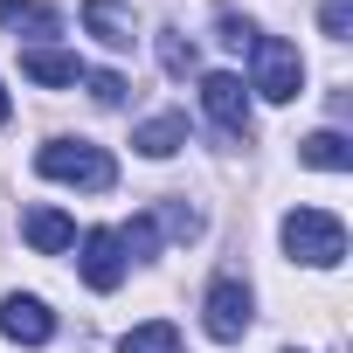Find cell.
I'll return each mask as SVG.
<instances>
[{
  "label": "cell",
  "mask_w": 353,
  "mask_h": 353,
  "mask_svg": "<svg viewBox=\"0 0 353 353\" xmlns=\"http://www.w3.org/2000/svg\"><path fill=\"white\" fill-rule=\"evenodd\" d=\"M83 28L104 42V49H132L139 42V14L125 0H83Z\"/></svg>",
  "instance_id": "cell-8"
},
{
  "label": "cell",
  "mask_w": 353,
  "mask_h": 353,
  "mask_svg": "<svg viewBox=\"0 0 353 353\" xmlns=\"http://www.w3.org/2000/svg\"><path fill=\"white\" fill-rule=\"evenodd\" d=\"M0 332H8L14 346H42V339H56V312H49L42 298L14 291L8 305H0Z\"/></svg>",
  "instance_id": "cell-7"
},
{
  "label": "cell",
  "mask_w": 353,
  "mask_h": 353,
  "mask_svg": "<svg viewBox=\"0 0 353 353\" xmlns=\"http://www.w3.org/2000/svg\"><path fill=\"white\" fill-rule=\"evenodd\" d=\"M159 63H166V77H188L194 70V42L188 35H159Z\"/></svg>",
  "instance_id": "cell-17"
},
{
  "label": "cell",
  "mask_w": 353,
  "mask_h": 353,
  "mask_svg": "<svg viewBox=\"0 0 353 353\" xmlns=\"http://www.w3.org/2000/svg\"><path fill=\"white\" fill-rule=\"evenodd\" d=\"M319 28H325L332 42H346V28H353V0H325V8H319Z\"/></svg>",
  "instance_id": "cell-18"
},
{
  "label": "cell",
  "mask_w": 353,
  "mask_h": 353,
  "mask_svg": "<svg viewBox=\"0 0 353 353\" xmlns=\"http://www.w3.org/2000/svg\"><path fill=\"white\" fill-rule=\"evenodd\" d=\"M284 250L298 263H312V270H332L346 256V222L325 215V208H291L284 215Z\"/></svg>",
  "instance_id": "cell-2"
},
{
  "label": "cell",
  "mask_w": 353,
  "mask_h": 353,
  "mask_svg": "<svg viewBox=\"0 0 353 353\" xmlns=\"http://www.w3.org/2000/svg\"><path fill=\"white\" fill-rule=\"evenodd\" d=\"M132 145H139L145 159H173V152L188 145V118H181V111H159V118H145V125L132 132Z\"/></svg>",
  "instance_id": "cell-10"
},
{
  "label": "cell",
  "mask_w": 353,
  "mask_h": 353,
  "mask_svg": "<svg viewBox=\"0 0 353 353\" xmlns=\"http://www.w3.org/2000/svg\"><path fill=\"white\" fill-rule=\"evenodd\" d=\"M21 70H28L35 83H49V90H70V83L83 77V63H77L70 49H21Z\"/></svg>",
  "instance_id": "cell-11"
},
{
  "label": "cell",
  "mask_w": 353,
  "mask_h": 353,
  "mask_svg": "<svg viewBox=\"0 0 353 353\" xmlns=\"http://www.w3.org/2000/svg\"><path fill=\"white\" fill-rule=\"evenodd\" d=\"M77 270H83V284H90V291H118V284H125V250H118V229H90V236H83Z\"/></svg>",
  "instance_id": "cell-6"
},
{
  "label": "cell",
  "mask_w": 353,
  "mask_h": 353,
  "mask_svg": "<svg viewBox=\"0 0 353 353\" xmlns=\"http://www.w3.org/2000/svg\"><path fill=\"white\" fill-rule=\"evenodd\" d=\"M8 111H14V104H8V90H0V125H8Z\"/></svg>",
  "instance_id": "cell-21"
},
{
  "label": "cell",
  "mask_w": 353,
  "mask_h": 353,
  "mask_svg": "<svg viewBox=\"0 0 353 353\" xmlns=\"http://www.w3.org/2000/svg\"><path fill=\"white\" fill-rule=\"evenodd\" d=\"M215 28H222V42H229V49H250V42H256V28H250L236 8H222V14H215Z\"/></svg>",
  "instance_id": "cell-19"
},
{
  "label": "cell",
  "mask_w": 353,
  "mask_h": 353,
  "mask_svg": "<svg viewBox=\"0 0 353 353\" xmlns=\"http://www.w3.org/2000/svg\"><path fill=\"white\" fill-rule=\"evenodd\" d=\"M35 173H42V181H70V188H90V194H104V188L118 181L111 152H104V145H90V139H49V145L35 152Z\"/></svg>",
  "instance_id": "cell-1"
},
{
  "label": "cell",
  "mask_w": 353,
  "mask_h": 353,
  "mask_svg": "<svg viewBox=\"0 0 353 353\" xmlns=\"http://www.w3.org/2000/svg\"><path fill=\"white\" fill-rule=\"evenodd\" d=\"M0 21H8L14 35H56L63 14L49 8V0H0Z\"/></svg>",
  "instance_id": "cell-13"
},
{
  "label": "cell",
  "mask_w": 353,
  "mask_h": 353,
  "mask_svg": "<svg viewBox=\"0 0 353 353\" xmlns=\"http://www.w3.org/2000/svg\"><path fill=\"white\" fill-rule=\"evenodd\" d=\"M90 97L97 104H125V77L118 70H90Z\"/></svg>",
  "instance_id": "cell-20"
},
{
  "label": "cell",
  "mask_w": 353,
  "mask_h": 353,
  "mask_svg": "<svg viewBox=\"0 0 353 353\" xmlns=\"http://www.w3.org/2000/svg\"><path fill=\"white\" fill-rule=\"evenodd\" d=\"M118 250H125V263H145V256L159 250V222H152V215H139L132 229H118Z\"/></svg>",
  "instance_id": "cell-15"
},
{
  "label": "cell",
  "mask_w": 353,
  "mask_h": 353,
  "mask_svg": "<svg viewBox=\"0 0 353 353\" xmlns=\"http://www.w3.org/2000/svg\"><path fill=\"white\" fill-rule=\"evenodd\" d=\"M152 222H159L166 236H181V243H194V236H201V215H194L188 201H159V208H152Z\"/></svg>",
  "instance_id": "cell-16"
},
{
  "label": "cell",
  "mask_w": 353,
  "mask_h": 353,
  "mask_svg": "<svg viewBox=\"0 0 353 353\" xmlns=\"http://www.w3.org/2000/svg\"><path fill=\"white\" fill-rule=\"evenodd\" d=\"M298 159H305V166H319V173H346V166H353V139L325 125V132L298 139Z\"/></svg>",
  "instance_id": "cell-12"
},
{
  "label": "cell",
  "mask_w": 353,
  "mask_h": 353,
  "mask_svg": "<svg viewBox=\"0 0 353 353\" xmlns=\"http://www.w3.org/2000/svg\"><path fill=\"white\" fill-rule=\"evenodd\" d=\"M201 111H208L229 139H250V90H243V77L208 70V77H201Z\"/></svg>",
  "instance_id": "cell-5"
},
{
  "label": "cell",
  "mask_w": 353,
  "mask_h": 353,
  "mask_svg": "<svg viewBox=\"0 0 353 353\" xmlns=\"http://www.w3.org/2000/svg\"><path fill=\"white\" fill-rule=\"evenodd\" d=\"M21 236H28V250H42V256H63V250L77 243V229H70L63 208H28V215H21Z\"/></svg>",
  "instance_id": "cell-9"
},
{
  "label": "cell",
  "mask_w": 353,
  "mask_h": 353,
  "mask_svg": "<svg viewBox=\"0 0 353 353\" xmlns=\"http://www.w3.org/2000/svg\"><path fill=\"white\" fill-rule=\"evenodd\" d=\"M250 63H256L250 90H263L270 104H291V97L305 90V63H298V49H291L284 35H256V42H250Z\"/></svg>",
  "instance_id": "cell-3"
},
{
  "label": "cell",
  "mask_w": 353,
  "mask_h": 353,
  "mask_svg": "<svg viewBox=\"0 0 353 353\" xmlns=\"http://www.w3.org/2000/svg\"><path fill=\"white\" fill-rule=\"evenodd\" d=\"M201 312H208V339H222V346H236L243 332H250V284L243 277H215L208 284V298H201Z\"/></svg>",
  "instance_id": "cell-4"
},
{
  "label": "cell",
  "mask_w": 353,
  "mask_h": 353,
  "mask_svg": "<svg viewBox=\"0 0 353 353\" xmlns=\"http://www.w3.org/2000/svg\"><path fill=\"white\" fill-rule=\"evenodd\" d=\"M118 353H181V332H173L166 319H145V325H132L125 332V346Z\"/></svg>",
  "instance_id": "cell-14"
}]
</instances>
